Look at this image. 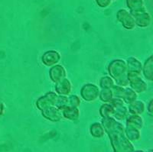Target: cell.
<instances>
[{"label": "cell", "mask_w": 153, "mask_h": 152, "mask_svg": "<svg viewBox=\"0 0 153 152\" xmlns=\"http://www.w3.org/2000/svg\"><path fill=\"white\" fill-rule=\"evenodd\" d=\"M68 105H69V103H68V96L57 95V101H56L55 105H54L56 108H57L58 109L62 111L63 109H65L66 107H68Z\"/></svg>", "instance_id": "cell-25"}, {"label": "cell", "mask_w": 153, "mask_h": 152, "mask_svg": "<svg viewBox=\"0 0 153 152\" xmlns=\"http://www.w3.org/2000/svg\"><path fill=\"white\" fill-rule=\"evenodd\" d=\"M126 125H129L132 126L136 127V128H139V130H141L143 128V125H144V122H143V118L139 115H128L126 117Z\"/></svg>", "instance_id": "cell-18"}, {"label": "cell", "mask_w": 153, "mask_h": 152, "mask_svg": "<svg viewBox=\"0 0 153 152\" xmlns=\"http://www.w3.org/2000/svg\"><path fill=\"white\" fill-rule=\"evenodd\" d=\"M102 125L110 138L113 152H133L135 151L132 143L126 136L122 123L113 117L103 118Z\"/></svg>", "instance_id": "cell-1"}, {"label": "cell", "mask_w": 153, "mask_h": 152, "mask_svg": "<svg viewBox=\"0 0 153 152\" xmlns=\"http://www.w3.org/2000/svg\"><path fill=\"white\" fill-rule=\"evenodd\" d=\"M111 0H96V2L101 8H106L111 4Z\"/></svg>", "instance_id": "cell-28"}, {"label": "cell", "mask_w": 153, "mask_h": 152, "mask_svg": "<svg viewBox=\"0 0 153 152\" xmlns=\"http://www.w3.org/2000/svg\"><path fill=\"white\" fill-rule=\"evenodd\" d=\"M61 61V55L56 50H48L42 55V61L46 67H53Z\"/></svg>", "instance_id": "cell-9"}, {"label": "cell", "mask_w": 153, "mask_h": 152, "mask_svg": "<svg viewBox=\"0 0 153 152\" xmlns=\"http://www.w3.org/2000/svg\"><path fill=\"white\" fill-rule=\"evenodd\" d=\"M66 70L63 66L60 65V64H56V65L53 66L49 70V76H50L51 80L55 83L66 78Z\"/></svg>", "instance_id": "cell-10"}, {"label": "cell", "mask_w": 153, "mask_h": 152, "mask_svg": "<svg viewBox=\"0 0 153 152\" xmlns=\"http://www.w3.org/2000/svg\"><path fill=\"white\" fill-rule=\"evenodd\" d=\"M100 91V90L98 88L97 86L92 83H87L81 88L80 96L87 102H94L99 98Z\"/></svg>", "instance_id": "cell-5"}, {"label": "cell", "mask_w": 153, "mask_h": 152, "mask_svg": "<svg viewBox=\"0 0 153 152\" xmlns=\"http://www.w3.org/2000/svg\"><path fill=\"white\" fill-rule=\"evenodd\" d=\"M133 152H152L151 151H142V150H139V151H134Z\"/></svg>", "instance_id": "cell-31"}, {"label": "cell", "mask_w": 153, "mask_h": 152, "mask_svg": "<svg viewBox=\"0 0 153 152\" xmlns=\"http://www.w3.org/2000/svg\"><path fill=\"white\" fill-rule=\"evenodd\" d=\"M72 90V85L71 81L65 78L61 81L55 83V92L58 96H68L71 94Z\"/></svg>", "instance_id": "cell-13"}, {"label": "cell", "mask_w": 153, "mask_h": 152, "mask_svg": "<svg viewBox=\"0 0 153 152\" xmlns=\"http://www.w3.org/2000/svg\"><path fill=\"white\" fill-rule=\"evenodd\" d=\"M128 79L130 88L136 93H143L147 90L148 86L140 77V75L128 74Z\"/></svg>", "instance_id": "cell-7"}, {"label": "cell", "mask_w": 153, "mask_h": 152, "mask_svg": "<svg viewBox=\"0 0 153 152\" xmlns=\"http://www.w3.org/2000/svg\"><path fill=\"white\" fill-rule=\"evenodd\" d=\"M126 67L128 74L140 75L143 70V64L141 61H139L137 58L134 57H130L127 59Z\"/></svg>", "instance_id": "cell-11"}, {"label": "cell", "mask_w": 153, "mask_h": 152, "mask_svg": "<svg viewBox=\"0 0 153 152\" xmlns=\"http://www.w3.org/2000/svg\"><path fill=\"white\" fill-rule=\"evenodd\" d=\"M5 112V105L2 102H0V116H2Z\"/></svg>", "instance_id": "cell-30"}, {"label": "cell", "mask_w": 153, "mask_h": 152, "mask_svg": "<svg viewBox=\"0 0 153 152\" xmlns=\"http://www.w3.org/2000/svg\"><path fill=\"white\" fill-rule=\"evenodd\" d=\"M147 110H148L149 113L151 116L153 115V99H151L148 105V107H147Z\"/></svg>", "instance_id": "cell-29"}, {"label": "cell", "mask_w": 153, "mask_h": 152, "mask_svg": "<svg viewBox=\"0 0 153 152\" xmlns=\"http://www.w3.org/2000/svg\"><path fill=\"white\" fill-rule=\"evenodd\" d=\"M68 103H69L70 106L78 108L81 103V100L78 96L71 95L68 97Z\"/></svg>", "instance_id": "cell-27"}, {"label": "cell", "mask_w": 153, "mask_h": 152, "mask_svg": "<svg viewBox=\"0 0 153 152\" xmlns=\"http://www.w3.org/2000/svg\"><path fill=\"white\" fill-rule=\"evenodd\" d=\"M42 115L45 119L51 122H58L63 118L62 112L55 106H51L42 111Z\"/></svg>", "instance_id": "cell-12"}, {"label": "cell", "mask_w": 153, "mask_h": 152, "mask_svg": "<svg viewBox=\"0 0 153 152\" xmlns=\"http://www.w3.org/2000/svg\"><path fill=\"white\" fill-rule=\"evenodd\" d=\"M129 112L132 115H139L141 116L146 111V105L140 100H135L129 104L128 107Z\"/></svg>", "instance_id": "cell-17"}, {"label": "cell", "mask_w": 153, "mask_h": 152, "mask_svg": "<svg viewBox=\"0 0 153 152\" xmlns=\"http://www.w3.org/2000/svg\"><path fill=\"white\" fill-rule=\"evenodd\" d=\"M129 13L133 17L136 25H137L139 28H147L151 24V16L146 11V8L136 11H132V12H129Z\"/></svg>", "instance_id": "cell-4"}, {"label": "cell", "mask_w": 153, "mask_h": 152, "mask_svg": "<svg viewBox=\"0 0 153 152\" xmlns=\"http://www.w3.org/2000/svg\"><path fill=\"white\" fill-rule=\"evenodd\" d=\"M100 86L102 89L111 90L115 86V82L110 76H103L100 80Z\"/></svg>", "instance_id": "cell-24"}, {"label": "cell", "mask_w": 153, "mask_h": 152, "mask_svg": "<svg viewBox=\"0 0 153 152\" xmlns=\"http://www.w3.org/2000/svg\"><path fill=\"white\" fill-rule=\"evenodd\" d=\"M62 116L70 121H76L80 117V110L77 107L68 105V107L61 111Z\"/></svg>", "instance_id": "cell-15"}, {"label": "cell", "mask_w": 153, "mask_h": 152, "mask_svg": "<svg viewBox=\"0 0 153 152\" xmlns=\"http://www.w3.org/2000/svg\"><path fill=\"white\" fill-rule=\"evenodd\" d=\"M124 90H125L124 87H120V86H117V85H115L114 87L111 89L112 92H113V97H114V98H118L122 99L123 96Z\"/></svg>", "instance_id": "cell-26"}, {"label": "cell", "mask_w": 153, "mask_h": 152, "mask_svg": "<svg viewBox=\"0 0 153 152\" xmlns=\"http://www.w3.org/2000/svg\"><path fill=\"white\" fill-rule=\"evenodd\" d=\"M118 21L123 24L124 28L127 30H132L136 27V23L133 17L131 16L129 12L126 9H120L117 14Z\"/></svg>", "instance_id": "cell-8"}, {"label": "cell", "mask_w": 153, "mask_h": 152, "mask_svg": "<svg viewBox=\"0 0 153 152\" xmlns=\"http://www.w3.org/2000/svg\"><path fill=\"white\" fill-rule=\"evenodd\" d=\"M111 1H114V0H111Z\"/></svg>", "instance_id": "cell-32"}, {"label": "cell", "mask_w": 153, "mask_h": 152, "mask_svg": "<svg viewBox=\"0 0 153 152\" xmlns=\"http://www.w3.org/2000/svg\"><path fill=\"white\" fill-rule=\"evenodd\" d=\"M137 99V93L134 92L131 88H125L123 96V101L126 104H130L131 102H134Z\"/></svg>", "instance_id": "cell-20"}, {"label": "cell", "mask_w": 153, "mask_h": 152, "mask_svg": "<svg viewBox=\"0 0 153 152\" xmlns=\"http://www.w3.org/2000/svg\"><path fill=\"white\" fill-rule=\"evenodd\" d=\"M142 72L145 78L150 82L153 81V56H150L143 65Z\"/></svg>", "instance_id": "cell-16"}, {"label": "cell", "mask_w": 153, "mask_h": 152, "mask_svg": "<svg viewBox=\"0 0 153 152\" xmlns=\"http://www.w3.org/2000/svg\"><path fill=\"white\" fill-rule=\"evenodd\" d=\"M114 109L110 103H104L101 105L100 109V113L103 118L113 117Z\"/></svg>", "instance_id": "cell-21"}, {"label": "cell", "mask_w": 153, "mask_h": 152, "mask_svg": "<svg viewBox=\"0 0 153 152\" xmlns=\"http://www.w3.org/2000/svg\"><path fill=\"white\" fill-rule=\"evenodd\" d=\"M124 131H125V135L126 138L130 141L131 142H137L141 138V132L139 128L136 127L126 125V127H124Z\"/></svg>", "instance_id": "cell-14"}, {"label": "cell", "mask_w": 153, "mask_h": 152, "mask_svg": "<svg viewBox=\"0 0 153 152\" xmlns=\"http://www.w3.org/2000/svg\"><path fill=\"white\" fill-rule=\"evenodd\" d=\"M108 72L114 80L115 85L126 87L129 85L126 63L123 60H114L108 66Z\"/></svg>", "instance_id": "cell-2"}, {"label": "cell", "mask_w": 153, "mask_h": 152, "mask_svg": "<svg viewBox=\"0 0 153 152\" xmlns=\"http://www.w3.org/2000/svg\"><path fill=\"white\" fill-rule=\"evenodd\" d=\"M126 5L130 12L145 8L143 0H126Z\"/></svg>", "instance_id": "cell-23"}, {"label": "cell", "mask_w": 153, "mask_h": 152, "mask_svg": "<svg viewBox=\"0 0 153 152\" xmlns=\"http://www.w3.org/2000/svg\"><path fill=\"white\" fill-rule=\"evenodd\" d=\"M113 107L114 112H113V118L117 121H122L126 119L129 115V110L128 108L125 105V103L123 99L118 98H113L110 102H109Z\"/></svg>", "instance_id": "cell-3"}, {"label": "cell", "mask_w": 153, "mask_h": 152, "mask_svg": "<svg viewBox=\"0 0 153 152\" xmlns=\"http://www.w3.org/2000/svg\"><path fill=\"white\" fill-rule=\"evenodd\" d=\"M90 133L94 138H101L104 136L105 131L102 124L99 122H95L93 123L90 127Z\"/></svg>", "instance_id": "cell-19"}, {"label": "cell", "mask_w": 153, "mask_h": 152, "mask_svg": "<svg viewBox=\"0 0 153 152\" xmlns=\"http://www.w3.org/2000/svg\"><path fill=\"white\" fill-rule=\"evenodd\" d=\"M57 94L54 92H48L43 96L38 98L36 101V106L40 111L51 106H54L57 101Z\"/></svg>", "instance_id": "cell-6"}, {"label": "cell", "mask_w": 153, "mask_h": 152, "mask_svg": "<svg viewBox=\"0 0 153 152\" xmlns=\"http://www.w3.org/2000/svg\"><path fill=\"white\" fill-rule=\"evenodd\" d=\"M99 98L104 103H109L114 97H113V92H112L111 90H109V89H102V90L100 91Z\"/></svg>", "instance_id": "cell-22"}]
</instances>
